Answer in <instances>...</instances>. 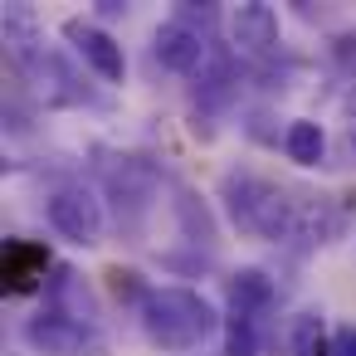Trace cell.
<instances>
[{
  "label": "cell",
  "mask_w": 356,
  "mask_h": 356,
  "mask_svg": "<svg viewBox=\"0 0 356 356\" xmlns=\"http://www.w3.org/2000/svg\"><path fill=\"white\" fill-rule=\"evenodd\" d=\"M215 307L191 288H152L142 298V327L161 351H191L215 332Z\"/></svg>",
  "instance_id": "cell-1"
},
{
  "label": "cell",
  "mask_w": 356,
  "mask_h": 356,
  "mask_svg": "<svg viewBox=\"0 0 356 356\" xmlns=\"http://www.w3.org/2000/svg\"><path fill=\"white\" fill-rule=\"evenodd\" d=\"M332 356H356V327L351 322L332 332Z\"/></svg>",
  "instance_id": "cell-13"
},
{
  "label": "cell",
  "mask_w": 356,
  "mask_h": 356,
  "mask_svg": "<svg viewBox=\"0 0 356 356\" xmlns=\"http://www.w3.org/2000/svg\"><path fill=\"white\" fill-rule=\"evenodd\" d=\"M44 264H49V254L40 244H30V239L6 244V264H0V268H6V293H30L40 283Z\"/></svg>",
  "instance_id": "cell-7"
},
{
  "label": "cell",
  "mask_w": 356,
  "mask_h": 356,
  "mask_svg": "<svg viewBox=\"0 0 356 356\" xmlns=\"http://www.w3.org/2000/svg\"><path fill=\"white\" fill-rule=\"evenodd\" d=\"M229 35L244 54H268L278 44V15L273 6H264V0H249V6H239L229 15Z\"/></svg>",
  "instance_id": "cell-5"
},
{
  "label": "cell",
  "mask_w": 356,
  "mask_h": 356,
  "mask_svg": "<svg viewBox=\"0 0 356 356\" xmlns=\"http://www.w3.org/2000/svg\"><path fill=\"white\" fill-rule=\"evenodd\" d=\"M293 356H332V337L317 312H302L293 322Z\"/></svg>",
  "instance_id": "cell-11"
},
{
  "label": "cell",
  "mask_w": 356,
  "mask_h": 356,
  "mask_svg": "<svg viewBox=\"0 0 356 356\" xmlns=\"http://www.w3.org/2000/svg\"><path fill=\"white\" fill-rule=\"evenodd\" d=\"M49 225L64 234V239H74V244H98V234H103V205H98V195L88 191V186H64V191H54V200H49Z\"/></svg>",
  "instance_id": "cell-3"
},
{
  "label": "cell",
  "mask_w": 356,
  "mask_h": 356,
  "mask_svg": "<svg viewBox=\"0 0 356 356\" xmlns=\"http://www.w3.org/2000/svg\"><path fill=\"white\" fill-rule=\"evenodd\" d=\"M30 341L35 346H44V351H54V356H74L79 351V341H83V332H79V322L74 317H59V312H40L35 322H30Z\"/></svg>",
  "instance_id": "cell-8"
},
{
  "label": "cell",
  "mask_w": 356,
  "mask_h": 356,
  "mask_svg": "<svg viewBox=\"0 0 356 356\" xmlns=\"http://www.w3.org/2000/svg\"><path fill=\"white\" fill-rule=\"evenodd\" d=\"M225 356H259V332H254V317L234 312L229 327H225Z\"/></svg>",
  "instance_id": "cell-12"
},
{
  "label": "cell",
  "mask_w": 356,
  "mask_h": 356,
  "mask_svg": "<svg viewBox=\"0 0 356 356\" xmlns=\"http://www.w3.org/2000/svg\"><path fill=\"white\" fill-rule=\"evenodd\" d=\"M351 113H356V88H351Z\"/></svg>",
  "instance_id": "cell-14"
},
{
  "label": "cell",
  "mask_w": 356,
  "mask_h": 356,
  "mask_svg": "<svg viewBox=\"0 0 356 356\" xmlns=\"http://www.w3.org/2000/svg\"><path fill=\"white\" fill-rule=\"evenodd\" d=\"M229 215L239 229L249 234H264V239H283L298 220H293V205L283 200L278 186L268 181H254V176H229Z\"/></svg>",
  "instance_id": "cell-2"
},
{
  "label": "cell",
  "mask_w": 356,
  "mask_h": 356,
  "mask_svg": "<svg viewBox=\"0 0 356 356\" xmlns=\"http://www.w3.org/2000/svg\"><path fill=\"white\" fill-rule=\"evenodd\" d=\"M283 152H288V161H298V166H317V161H322V152H327V137H322V127H317V122L298 118V122L283 132Z\"/></svg>",
  "instance_id": "cell-9"
},
{
  "label": "cell",
  "mask_w": 356,
  "mask_h": 356,
  "mask_svg": "<svg viewBox=\"0 0 356 356\" xmlns=\"http://www.w3.org/2000/svg\"><path fill=\"white\" fill-rule=\"evenodd\" d=\"M64 35L74 40V49L88 59V69H93L98 79H108V83H122V74H127V59H122V44H118L108 30H98V25H83V20H69V25H64Z\"/></svg>",
  "instance_id": "cell-4"
},
{
  "label": "cell",
  "mask_w": 356,
  "mask_h": 356,
  "mask_svg": "<svg viewBox=\"0 0 356 356\" xmlns=\"http://www.w3.org/2000/svg\"><path fill=\"white\" fill-rule=\"evenodd\" d=\"M152 49H156L161 69L191 74V69H200V59H205V35L191 30V25H181V20H171V25L156 30V44H152Z\"/></svg>",
  "instance_id": "cell-6"
},
{
  "label": "cell",
  "mask_w": 356,
  "mask_h": 356,
  "mask_svg": "<svg viewBox=\"0 0 356 356\" xmlns=\"http://www.w3.org/2000/svg\"><path fill=\"white\" fill-rule=\"evenodd\" d=\"M229 298H234V312H254V307H264L268 298H273V283L259 273V268H239L234 278H229Z\"/></svg>",
  "instance_id": "cell-10"
}]
</instances>
